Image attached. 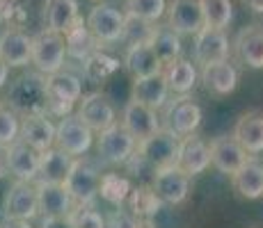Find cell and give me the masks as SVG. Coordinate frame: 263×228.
I'll return each instance as SVG.
<instances>
[{"label":"cell","mask_w":263,"mask_h":228,"mask_svg":"<svg viewBox=\"0 0 263 228\" xmlns=\"http://www.w3.org/2000/svg\"><path fill=\"white\" fill-rule=\"evenodd\" d=\"M179 151H181V137L172 133L170 128H160L158 133L146 137L144 141H138V155L154 169L176 164Z\"/></svg>","instance_id":"obj_3"},{"label":"cell","mask_w":263,"mask_h":228,"mask_svg":"<svg viewBox=\"0 0 263 228\" xmlns=\"http://www.w3.org/2000/svg\"><path fill=\"white\" fill-rule=\"evenodd\" d=\"M154 187L156 196L167 205H179L188 199L190 192V176L181 169L179 164H170V167H160L154 171Z\"/></svg>","instance_id":"obj_6"},{"label":"cell","mask_w":263,"mask_h":228,"mask_svg":"<svg viewBox=\"0 0 263 228\" xmlns=\"http://www.w3.org/2000/svg\"><path fill=\"white\" fill-rule=\"evenodd\" d=\"M229 37L220 28H204L199 34H195V57L204 67L211 62L229 59Z\"/></svg>","instance_id":"obj_16"},{"label":"cell","mask_w":263,"mask_h":228,"mask_svg":"<svg viewBox=\"0 0 263 228\" xmlns=\"http://www.w3.org/2000/svg\"><path fill=\"white\" fill-rule=\"evenodd\" d=\"M165 128H170L172 133L179 137L192 135L201 123V108L185 94H179L176 98H172L165 103Z\"/></svg>","instance_id":"obj_7"},{"label":"cell","mask_w":263,"mask_h":228,"mask_svg":"<svg viewBox=\"0 0 263 228\" xmlns=\"http://www.w3.org/2000/svg\"><path fill=\"white\" fill-rule=\"evenodd\" d=\"M0 228H30L28 221H18V219H7L0 224Z\"/></svg>","instance_id":"obj_43"},{"label":"cell","mask_w":263,"mask_h":228,"mask_svg":"<svg viewBox=\"0 0 263 228\" xmlns=\"http://www.w3.org/2000/svg\"><path fill=\"white\" fill-rule=\"evenodd\" d=\"M247 158H250V153L238 144L234 135H220L211 141V164L222 174H236L245 164Z\"/></svg>","instance_id":"obj_14"},{"label":"cell","mask_w":263,"mask_h":228,"mask_svg":"<svg viewBox=\"0 0 263 228\" xmlns=\"http://www.w3.org/2000/svg\"><path fill=\"white\" fill-rule=\"evenodd\" d=\"M128 205L130 212L135 217H142V219H151L156 212L160 210L163 201L156 196L154 187H138V190H130L128 194Z\"/></svg>","instance_id":"obj_32"},{"label":"cell","mask_w":263,"mask_h":228,"mask_svg":"<svg viewBox=\"0 0 263 228\" xmlns=\"http://www.w3.org/2000/svg\"><path fill=\"white\" fill-rule=\"evenodd\" d=\"M170 85L163 73L146 75V78H135L133 87H130V100H138L142 105H149L154 110L165 108L170 100Z\"/></svg>","instance_id":"obj_20"},{"label":"cell","mask_w":263,"mask_h":228,"mask_svg":"<svg viewBox=\"0 0 263 228\" xmlns=\"http://www.w3.org/2000/svg\"><path fill=\"white\" fill-rule=\"evenodd\" d=\"M44 18L48 30L67 34L78 21V0H46Z\"/></svg>","instance_id":"obj_29"},{"label":"cell","mask_w":263,"mask_h":228,"mask_svg":"<svg viewBox=\"0 0 263 228\" xmlns=\"http://www.w3.org/2000/svg\"><path fill=\"white\" fill-rule=\"evenodd\" d=\"M126 69L133 73V78H146V75L163 73V62L156 55V50L149 44H133L128 46L124 57Z\"/></svg>","instance_id":"obj_28"},{"label":"cell","mask_w":263,"mask_h":228,"mask_svg":"<svg viewBox=\"0 0 263 228\" xmlns=\"http://www.w3.org/2000/svg\"><path fill=\"white\" fill-rule=\"evenodd\" d=\"M201 9H204L206 28H220L224 30L234 18V5L231 0H201Z\"/></svg>","instance_id":"obj_34"},{"label":"cell","mask_w":263,"mask_h":228,"mask_svg":"<svg viewBox=\"0 0 263 228\" xmlns=\"http://www.w3.org/2000/svg\"><path fill=\"white\" fill-rule=\"evenodd\" d=\"M121 123L126 126V130H128L138 141H144L146 137H151L154 133L160 130V121H158L156 110L149 108V105L138 103V100H130V103L124 108Z\"/></svg>","instance_id":"obj_17"},{"label":"cell","mask_w":263,"mask_h":228,"mask_svg":"<svg viewBox=\"0 0 263 228\" xmlns=\"http://www.w3.org/2000/svg\"><path fill=\"white\" fill-rule=\"evenodd\" d=\"M124 18L126 14H121L112 5H96L87 16V28L99 44H115L124 32Z\"/></svg>","instance_id":"obj_12"},{"label":"cell","mask_w":263,"mask_h":228,"mask_svg":"<svg viewBox=\"0 0 263 228\" xmlns=\"http://www.w3.org/2000/svg\"><path fill=\"white\" fill-rule=\"evenodd\" d=\"M73 228H105V221L92 205H78L71 212Z\"/></svg>","instance_id":"obj_39"},{"label":"cell","mask_w":263,"mask_h":228,"mask_svg":"<svg viewBox=\"0 0 263 228\" xmlns=\"http://www.w3.org/2000/svg\"><path fill=\"white\" fill-rule=\"evenodd\" d=\"M238 196L247 201H256L263 196V162L259 158H247L245 164L236 174L229 176Z\"/></svg>","instance_id":"obj_24"},{"label":"cell","mask_w":263,"mask_h":228,"mask_svg":"<svg viewBox=\"0 0 263 228\" xmlns=\"http://www.w3.org/2000/svg\"><path fill=\"white\" fill-rule=\"evenodd\" d=\"M238 144L247 151L250 155L263 153V112H247L242 114L234 126V133Z\"/></svg>","instance_id":"obj_26"},{"label":"cell","mask_w":263,"mask_h":228,"mask_svg":"<svg viewBox=\"0 0 263 228\" xmlns=\"http://www.w3.org/2000/svg\"><path fill=\"white\" fill-rule=\"evenodd\" d=\"M5 160H7V169L16 180H34L39 174V160H42V151L34 146L25 144L23 139H16L5 149Z\"/></svg>","instance_id":"obj_15"},{"label":"cell","mask_w":263,"mask_h":228,"mask_svg":"<svg viewBox=\"0 0 263 228\" xmlns=\"http://www.w3.org/2000/svg\"><path fill=\"white\" fill-rule=\"evenodd\" d=\"M167 3L165 0H126V14L140 16L149 23H156L165 16Z\"/></svg>","instance_id":"obj_36"},{"label":"cell","mask_w":263,"mask_h":228,"mask_svg":"<svg viewBox=\"0 0 263 228\" xmlns=\"http://www.w3.org/2000/svg\"><path fill=\"white\" fill-rule=\"evenodd\" d=\"M55 133H58V126L50 123L46 114L23 116L21 137H18V139H23L25 144L34 146L37 151H46L50 146H55Z\"/></svg>","instance_id":"obj_27"},{"label":"cell","mask_w":263,"mask_h":228,"mask_svg":"<svg viewBox=\"0 0 263 228\" xmlns=\"http://www.w3.org/2000/svg\"><path fill=\"white\" fill-rule=\"evenodd\" d=\"M76 158L67 151H62L60 146H50V149L42 151V160H39V174L34 180L44 182H67L69 174L73 169Z\"/></svg>","instance_id":"obj_22"},{"label":"cell","mask_w":263,"mask_h":228,"mask_svg":"<svg viewBox=\"0 0 263 228\" xmlns=\"http://www.w3.org/2000/svg\"><path fill=\"white\" fill-rule=\"evenodd\" d=\"M99 194L112 205H121L130 194V182L117 174H103L101 176Z\"/></svg>","instance_id":"obj_35"},{"label":"cell","mask_w":263,"mask_h":228,"mask_svg":"<svg viewBox=\"0 0 263 228\" xmlns=\"http://www.w3.org/2000/svg\"><path fill=\"white\" fill-rule=\"evenodd\" d=\"M64 57H67V39H64V34L53 32V30L46 28L37 37H32V64L37 67L39 73L50 75L62 71Z\"/></svg>","instance_id":"obj_2"},{"label":"cell","mask_w":263,"mask_h":228,"mask_svg":"<svg viewBox=\"0 0 263 228\" xmlns=\"http://www.w3.org/2000/svg\"><path fill=\"white\" fill-rule=\"evenodd\" d=\"M34 187H37L39 212L44 217H69L78 208L73 196L69 194L67 185H62V182L34 180Z\"/></svg>","instance_id":"obj_13"},{"label":"cell","mask_w":263,"mask_h":228,"mask_svg":"<svg viewBox=\"0 0 263 228\" xmlns=\"http://www.w3.org/2000/svg\"><path fill=\"white\" fill-rule=\"evenodd\" d=\"M231 48L247 69H263V25L242 28Z\"/></svg>","instance_id":"obj_21"},{"label":"cell","mask_w":263,"mask_h":228,"mask_svg":"<svg viewBox=\"0 0 263 228\" xmlns=\"http://www.w3.org/2000/svg\"><path fill=\"white\" fill-rule=\"evenodd\" d=\"M163 75L167 80L170 89L174 94H188V91L197 85V69L195 64L188 59H174V62L165 64L163 67Z\"/></svg>","instance_id":"obj_31"},{"label":"cell","mask_w":263,"mask_h":228,"mask_svg":"<svg viewBox=\"0 0 263 228\" xmlns=\"http://www.w3.org/2000/svg\"><path fill=\"white\" fill-rule=\"evenodd\" d=\"M9 108L21 116L48 114V82L44 73L28 71L18 75L7 91Z\"/></svg>","instance_id":"obj_1"},{"label":"cell","mask_w":263,"mask_h":228,"mask_svg":"<svg viewBox=\"0 0 263 228\" xmlns=\"http://www.w3.org/2000/svg\"><path fill=\"white\" fill-rule=\"evenodd\" d=\"M176 164L190 176L204 174L211 167V144H206L201 137H197L195 133L185 135V139H181V151H179V160Z\"/></svg>","instance_id":"obj_18"},{"label":"cell","mask_w":263,"mask_h":228,"mask_svg":"<svg viewBox=\"0 0 263 228\" xmlns=\"http://www.w3.org/2000/svg\"><path fill=\"white\" fill-rule=\"evenodd\" d=\"M21 137V121L12 108H0V149H7L9 144Z\"/></svg>","instance_id":"obj_38"},{"label":"cell","mask_w":263,"mask_h":228,"mask_svg":"<svg viewBox=\"0 0 263 228\" xmlns=\"http://www.w3.org/2000/svg\"><path fill=\"white\" fill-rule=\"evenodd\" d=\"M67 190L73 196L76 205H92V201L99 194L101 185V174L96 171V167L89 160H78L73 162V169L67 178Z\"/></svg>","instance_id":"obj_10"},{"label":"cell","mask_w":263,"mask_h":228,"mask_svg":"<svg viewBox=\"0 0 263 228\" xmlns=\"http://www.w3.org/2000/svg\"><path fill=\"white\" fill-rule=\"evenodd\" d=\"M48 82V112L58 116L71 114L76 100H80L83 94V85H80L78 75L69 73V71H58V73L46 75Z\"/></svg>","instance_id":"obj_5"},{"label":"cell","mask_w":263,"mask_h":228,"mask_svg":"<svg viewBox=\"0 0 263 228\" xmlns=\"http://www.w3.org/2000/svg\"><path fill=\"white\" fill-rule=\"evenodd\" d=\"M7 160H5V153H0V178H3L5 174H7Z\"/></svg>","instance_id":"obj_45"},{"label":"cell","mask_w":263,"mask_h":228,"mask_svg":"<svg viewBox=\"0 0 263 228\" xmlns=\"http://www.w3.org/2000/svg\"><path fill=\"white\" fill-rule=\"evenodd\" d=\"M0 59L7 67H25L32 62V37L16 28H7L0 34Z\"/></svg>","instance_id":"obj_19"},{"label":"cell","mask_w":263,"mask_h":228,"mask_svg":"<svg viewBox=\"0 0 263 228\" xmlns=\"http://www.w3.org/2000/svg\"><path fill=\"white\" fill-rule=\"evenodd\" d=\"M5 219H18L30 221L39 215V199H37V187L32 180H16L9 192L5 194Z\"/></svg>","instance_id":"obj_9"},{"label":"cell","mask_w":263,"mask_h":228,"mask_svg":"<svg viewBox=\"0 0 263 228\" xmlns=\"http://www.w3.org/2000/svg\"><path fill=\"white\" fill-rule=\"evenodd\" d=\"M92 141H94V130L78 114L62 116V121L58 123V133H55V146H60L62 151L78 158V155H85L92 149Z\"/></svg>","instance_id":"obj_8"},{"label":"cell","mask_w":263,"mask_h":228,"mask_svg":"<svg viewBox=\"0 0 263 228\" xmlns=\"http://www.w3.org/2000/svg\"><path fill=\"white\" fill-rule=\"evenodd\" d=\"M78 116L94 130V133H101V130L110 128L112 123H117V112H115L112 103L101 94L85 96L83 103H80Z\"/></svg>","instance_id":"obj_23"},{"label":"cell","mask_w":263,"mask_h":228,"mask_svg":"<svg viewBox=\"0 0 263 228\" xmlns=\"http://www.w3.org/2000/svg\"><path fill=\"white\" fill-rule=\"evenodd\" d=\"M242 5H245L247 9H252V12L263 14V0H242Z\"/></svg>","instance_id":"obj_42"},{"label":"cell","mask_w":263,"mask_h":228,"mask_svg":"<svg viewBox=\"0 0 263 228\" xmlns=\"http://www.w3.org/2000/svg\"><path fill=\"white\" fill-rule=\"evenodd\" d=\"M96 149H99L101 160L110 162V164H126L135 155L138 139L126 130L124 123H112L110 128L99 133Z\"/></svg>","instance_id":"obj_4"},{"label":"cell","mask_w":263,"mask_h":228,"mask_svg":"<svg viewBox=\"0 0 263 228\" xmlns=\"http://www.w3.org/2000/svg\"><path fill=\"white\" fill-rule=\"evenodd\" d=\"M0 108H3V105H0Z\"/></svg>","instance_id":"obj_46"},{"label":"cell","mask_w":263,"mask_h":228,"mask_svg":"<svg viewBox=\"0 0 263 228\" xmlns=\"http://www.w3.org/2000/svg\"><path fill=\"white\" fill-rule=\"evenodd\" d=\"M151 32H154V23L144 21V18H140V16H133V14H126L121 39H124L128 46H133V44H149Z\"/></svg>","instance_id":"obj_37"},{"label":"cell","mask_w":263,"mask_h":228,"mask_svg":"<svg viewBox=\"0 0 263 228\" xmlns=\"http://www.w3.org/2000/svg\"><path fill=\"white\" fill-rule=\"evenodd\" d=\"M108 228H154V226H151V219L135 217L133 212L126 210H115L108 217Z\"/></svg>","instance_id":"obj_40"},{"label":"cell","mask_w":263,"mask_h":228,"mask_svg":"<svg viewBox=\"0 0 263 228\" xmlns=\"http://www.w3.org/2000/svg\"><path fill=\"white\" fill-rule=\"evenodd\" d=\"M42 228H73L71 215L69 217H44Z\"/></svg>","instance_id":"obj_41"},{"label":"cell","mask_w":263,"mask_h":228,"mask_svg":"<svg viewBox=\"0 0 263 228\" xmlns=\"http://www.w3.org/2000/svg\"><path fill=\"white\" fill-rule=\"evenodd\" d=\"M7 78H9V67L3 62V59H0V87L7 82Z\"/></svg>","instance_id":"obj_44"},{"label":"cell","mask_w":263,"mask_h":228,"mask_svg":"<svg viewBox=\"0 0 263 228\" xmlns=\"http://www.w3.org/2000/svg\"><path fill=\"white\" fill-rule=\"evenodd\" d=\"M64 39H67V53L76 55V57H87L94 50V46L99 44L94 39V34L89 32V28L80 21V18L76 21L73 28L64 34Z\"/></svg>","instance_id":"obj_33"},{"label":"cell","mask_w":263,"mask_h":228,"mask_svg":"<svg viewBox=\"0 0 263 228\" xmlns=\"http://www.w3.org/2000/svg\"><path fill=\"white\" fill-rule=\"evenodd\" d=\"M149 46L156 50V55H158L160 62H163V67L174 62V59H179L181 50H183L181 48V34L174 32L170 25H154Z\"/></svg>","instance_id":"obj_30"},{"label":"cell","mask_w":263,"mask_h":228,"mask_svg":"<svg viewBox=\"0 0 263 228\" xmlns=\"http://www.w3.org/2000/svg\"><path fill=\"white\" fill-rule=\"evenodd\" d=\"M201 80H204L206 89L215 96H229L231 91L238 87V71L229 62H211L201 67Z\"/></svg>","instance_id":"obj_25"},{"label":"cell","mask_w":263,"mask_h":228,"mask_svg":"<svg viewBox=\"0 0 263 228\" xmlns=\"http://www.w3.org/2000/svg\"><path fill=\"white\" fill-rule=\"evenodd\" d=\"M167 25L179 34H199L206 28L201 0H172L167 5Z\"/></svg>","instance_id":"obj_11"}]
</instances>
